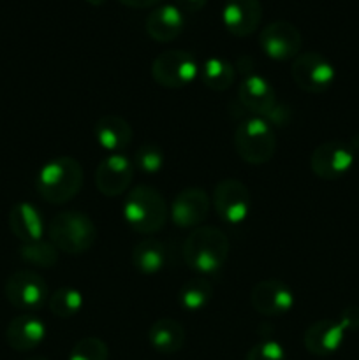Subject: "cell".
Returning a JSON list of instances; mask_svg holds the SVG:
<instances>
[{"instance_id": "1", "label": "cell", "mask_w": 359, "mask_h": 360, "mask_svg": "<svg viewBox=\"0 0 359 360\" xmlns=\"http://www.w3.org/2000/svg\"><path fill=\"white\" fill-rule=\"evenodd\" d=\"M83 186V167L74 157H56L44 164L35 178L39 197L49 204H65Z\"/></svg>"}, {"instance_id": "2", "label": "cell", "mask_w": 359, "mask_h": 360, "mask_svg": "<svg viewBox=\"0 0 359 360\" xmlns=\"http://www.w3.org/2000/svg\"><path fill=\"white\" fill-rule=\"evenodd\" d=\"M229 248V239L222 229L201 225L187 236L182 253L190 269L197 273H215L227 262Z\"/></svg>"}, {"instance_id": "3", "label": "cell", "mask_w": 359, "mask_h": 360, "mask_svg": "<svg viewBox=\"0 0 359 360\" xmlns=\"http://www.w3.org/2000/svg\"><path fill=\"white\" fill-rule=\"evenodd\" d=\"M168 202L150 185H137L123 200V220L137 234H157L168 221Z\"/></svg>"}, {"instance_id": "4", "label": "cell", "mask_w": 359, "mask_h": 360, "mask_svg": "<svg viewBox=\"0 0 359 360\" xmlns=\"http://www.w3.org/2000/svg\"><path fill=\"white\" fill-rule=\"evenodd\" d=\"M49 243L67 255L87 253L97 241V227L81 211H62L48 224Z\"/></svg>"}, {"instance_id": "5", "label": "cell", "mask_w": 359, "mask_h": 360, "mask_svg": "<svg viewBox=\"0 0 359 360\" xmlns=\"http://www.w3.org/2000/svg\"><path fill=\"white\" fill-rule=\"evenodd\" d=\"M234 148L238 157L246 164H266L277 151V136L273 127L259 116L243 120L234 130Z\"/></svg>"}, {"instance_id": "6", "label": "cell", "mask_w": 359, "mask_h": 360, "mask_svg": "<svg viewBox=\"0 0 359 360\" xmlns=\"http://www.w3.org/2000/svg\"><path fill=\"white\" fill-rule=\"evenodd\" d=\"M238 101L246 111L264 118L271 127L285 125L291 116L289 109L277 101V94L270 81L259 74H248L243 77L238 86Z\"/></svg>"}, {"instance_id": "7", "label": "cell", "mask_w": 359, "mask_h": 360, "mask_svg": "<svg viewBox=\"0 0 359 360\" xmlns=\"http://www.w3.org/2000/svg\"><path fill=\"white\" fill-rule=\"evenodd\" d=\"M199 72L197 60L183 49H169L160 53L151 63V77L155 83L169 90L189 86Z\"/></svg>"}, {"instance_id": "8", "label": "cell", "mask_w": 359, "mask_h": 360, "mask_svg": "<svg viewBox=\"0 0 359 360\" xmlns=\"http://www.w3.org/2000/svg\"><path fill=\"white\" fill-rule=\"evenodd\" d=\"M291 76L296 86L306 94H324L334 83L336 70L324 55L315 51L299 53L292 60Z\"/></svg>"}, {"instance_id": "9", "label": "cell", "mask_w": 359, "mask_h": 360, "mask_svg": "<svg viewBox=\"0 0 359 360\" xmlns=\"http://www.w3.org/2000/svg\"><path fill=\"white\" fill-rule=\"evenodd\" d=\"M4 294L14 308L23 309V311H37L48 302L49 288L41 274L21 269L7 278L4 285Z\"/></svg>"}, {"instance_id": "10", "label": "cell", "mask_w": 359, "mask_h": 360, "mask_svg": "<svg viewBox=\"0 0 359 360\" xmlns=\"http://www.w3.org/2000/svg\"><path fill=\"white\" fill-rule=\"evenodd\" d=\"M213 207L218 218L229 225H239L252 210L250 190L239 179H222L213 192Z\"/></svg>"}, {"instance_id": "11", "label": "cell", "mask_w": 359, "mask_h": 360, "mask_svg": "<svg viewBox=\"0 0 359 360\" xmlns=\"http://www.w3.org/2000/svg\"><path fill=\"white\" fill-rule=\"evenodd\" d=\"M354 160L355 153L351 144L341 141H326L310 155V169L317 178L333 181L347 174Z\"/></svg>"}, {"instance_id": "12", "label": "cell", "mask_w": 359, "mask_h": 360, "mask_svg": "<svg viewBox=\"0 0 359 360\" xmlns=\"http://www.w3.org/2000/svg\"><path fill=\"white\" fill-rule=\"evenodd\" d=\"M260 49L277 62L294 60L303 46L301 32L296 25L285 20H275L263 28L259 35Z\"/></svg>"}, {"instance_id": "13", "label": "cell", "mask_w": 359, "mask_h": 360, "mask_svg": "<svg viewBox=\"0 0 359 360\" xmlns=\"http://www.w3.org/2000/svg\"><path fill=\"white\" fill-rule=\"evenodd\" d=\"M134 164L122 153H111L95 169V186L106 197L122 195L134 179Z\"/></svg>"}, {"instance_id": "14", "label": "cell", "mask_w": 359, "mask_h": 360, "mask_svg": "<svg viewBox=\"0 0 359 360\" xmlns=\"http://www.w3.org/2000/svg\"><path fill=\"white\" fill-rule=\"evenodd\" d=\"M250 304L259 315L278 316L291 311L294 306V294L280 280H263L253 285L250 292Z\"/></svg>"}, {"instance_id": "15", "label": "cell", "mask_w": 359, "mask_h": 360, "mask_svg": "<svg viewBox=\"0 0 359 360\" xmlns=\"http://www.w3.org/2000/svg\"><path fill=\"white\" fill-rule=\"evenodd\" d=\"M210 197L203 188H185L175 197L171 206L172 224L180 229L201 227L210 213Z\"/></svg>"}, {"instance_id": "16", "label": "cell", "mask_w": 359, "mask_h": 360, "mask_svg": "<svg viewBox=\"0 0 359 360\" xmlns=\"http://www.w3.org/2000/svg\"><path fill=\"white\" fill-rule=\"evenodd\" d=\"M263 20V6L259 0H225L222 7V21L229 34L246 37L253 34Z\"/></svg>"}, {"instance_id": "17", "label": "cell", "mask_w": 359, "mask_h": 360, "mask_svg": "<svg viewBox=\"0 0 359 360\" xmlns=\"http://www.w3.org/2000/svg\"><path fill=\"white\" fill-rule=\"evenodd\" d=\"M345 340V329L338 320L322 319L313 322L303 336L306 352L315 357H329L340 350Z\"/></svg>"}, {"instance_id": "18", "label": "cell", "mask_w": 359, "mask_h": 360, "mask_svg": "<svg viewBox=\"0 0 359 360\" xmlns=\"http://www.w3.org/2000/svg\"><path fill=\"white\" fill-rule=\"evenodd\" d=\"M185 27L183 11L176 4H158L146 16V34L157 42H171Z\"/></svg>"}, {"instance_id": "19", "label": "cell", "mask_w": 359, "mask_h": 360, "mask_svg": "<svg viewBox=\"0 0 359 360\" xmlns=\"http://www.w3.org/2000/svg\"><path fill=\"white\" fill-rule=\"evenodd\" d=\"M46 338V326L34 315H20L7 326L6 340L13 350L30 352L37 348Z\"/></svg>"}, {"instance_id": "20", "label": "cell", "mask_w": 359, "mask_h": 360, "mask_svg": "<svg viewBox=\"0 0 359 360\" xmlns=\"http://www.w3.org/2000/svg\"><path fill=\"white\" fill-rule=\"evenodd\" d=\"M94 134L101 148L109 153H122L132 143V127L125 118L118 115H106L97 120Z\"/></svg>"}, {"instance_id": "21", "label": "cell", "mask_w": 359, "mask_h": 360, "mask_svg": "<svg viewBox=\"0 0 359 360\" xmlns=\"http://www.w3.org/2000/svg\"><path fill=\"white\" fill-rule=\"evenodd\" d=\"M9 229L21 243H34L44 234V221L34 204L18 202L9 211Z\"/></svg>"}, {"instance_id": "22", "label": "cell", "mask_w": 359, "mask_h": 360, "mask_svg": "<svg viewBox=\"0 0 359 360\" xmlns=\"http://www.w3.org/2000/svg\"><path fill=\"white\" fill-rule=\"evenodd\" d=\"M185 329L182 323L175 319H158L153 322L148 333L150 345L158 354L171 355L176 354L185 345Z\"/></svg>"}, {"instance_id": "23", "label": "cell", "mask_w": 359, "mask_h": 360, "mask_svg": "<svg viewBox=\"0 0 359 360\" xmlns=\"http://www.w3.org/2000/svg\"><path fill=\"white\" fill-rule=\"evenodd\" d=\"M165 260H168L165 246L158 239H141L132 250V264L143 274L158 273L165 266Z\"/></svg>"}, {"instance_id": "24", "label": "cell", "mask_w": 359, "mask_h": 360, "mask_svg": "<svg viewBox=\"0 0 359 360\" xmlns=\"http://www.w3.org/2000/svg\"><path fill=\"white\" fill-rule=\"evenodd\" d=\"M201 77L211 91H225L234 84L236 69L225 58L211 56L204 62L203 69H201Z\"/></svg>"}, {"instance_id": "25", "label": "cell", "mask_w": 359, "mask_h": 360, "mask_svg": "<svg viewBox=\"0 0 359 360\" xmlns=\"http://www.w3.org/2000/svg\"><path fill=\"white\" fill-rule=\"evenodd\" d=\"M213 295V287L206 278H192L185 281L178 292V302L185 311H199L206 308Z\"/></svg>"}, {"instance_id": "26", "label": "cell", "mask_w": 359, "mask_h": 360, "mask_svg": "<svg viewBox=\"0 0 359 360\" xmlns=\"http://www.w3.org/2000/svg\"><path fill=\"white\" fill-rule=\"evenodd\" d=\"M48 308L58 319H70L83 308V295L73 287H62L48 299Z\"/></svg>"}, {"instance_id": "27", "label": "cell", "mask_w": 359, "mask_h": 360, "mask_svg": "<svg viewBox=\"0 0 359 360\" xmlns=\"http://www.w3.org/2000/svg\"><path fill=\"white\" fill-rule=\"evenodd\" d=\"M20 257L23 262L48 269V267H53L58 262V250L53 246V243H46L39 239V241L34 243H23L20 248Z\"/></svg>"}, {"instance_id": "28", "label": "cell", "mask_w": 359, "mask_h": 360, "mask_svg": "<svg viewBox=\"0 0 359 360\" xmlns=\"http://www.w3.org/2000/svg\"><path fill=\"white\" fill-rule=\"evenodd\" d=\"M165 157L162 153L160 148L153 143H143L137 148L136 155H134V164L139 171L146 172V174H155L164 167Z\"/></svg>"}, {"instance_id": "29", "label": "cell", "mask_w": 359, "mask_h": 360, "mask_svg": "<svg viewBox=\"0 0 359 360\" xmlns=\"http://www.w3.org/2000/svg\"><path fill=\"white\" fill-rule=\"evenodd\" d=\"M108 359H109L108 345L95 336H88L77 341L69 354V360H108Z\"/></svg>"}, {"instance_id": "30", "label": "cell", "mask_w": 359, "mask_h": 360, "mask_svg": "<svg viewBox=\"0 0 359 360\" xmlns=\"http://www.w3.org/2000/svg\"><path fill=\"white\" fill-rule=\"evenodd\" d=\"M245 360H287V357H285L284 347L278 341L266 340L253 345Z\"/></svg>"}, {"instance_id": "31", "label": "cell", "mask_w": 359, "mask_h": 360, "mask_svg": "<svg viewBox=\"0 0 359 360\" xmlns=\"http://www.w3.org/2000/svg\"><path fill=\"white\" fill-rule=\"evenodd\" d=\"M338 322L345 330H359V308L358 306H347L341 309Z\"/></svg>"}, {"instance_id": "32", "label": "cell", "mask_w": 359, "mask_h": 360, "mask_svg": "<svg viewBox=\"0 0 359 360\" xmlns=\"http://www.w3.org/2000/svg\"><path fill=\"white\" fill-rule=\"evenodd\" d=\"M208 0H175L176 6L183 11V13H197L204 7Z\"/></svg>"}, {"instance_id": "33", "label": "cell", "mask_w": 359, "mask_h": 360, "mask_svg": "<svg viewBox=\"0 0 359 360\" xmlns=\"http://www.w3.org/2000/svg\"><path fill=\"white\" fill-rule=\"evenodd\" d=\"M123 6H129V7H157L162 0H120Z\"/></svg>"}, {"instance_id": "34", "label": "cell", "mask_w": 359, "mask_h": 360, "mask_svg": "<svg viewBox=\"0 0 359 360\" xmlns=\"http://www.w3.org/2000/svg\"><path fill=\"white\" fill-rule=\"evenodd\" d=\"M87 2H90L92 6H101V4H104V0H87Z\"/></svg>"}, {"instance_id": "35", "label": "cell", "mask_w": 359, "mask_h": 360, "mask_svg": "<svg viewBox=\"0 0 359 360\" xmlns=\"http://www.w3.org/2000/svg\"><path fill=\"white\" fill-rule=\"evenodd\" d=\"M27 360H48V359L41 357V355H37V357H30V359H27Z\"/></svg>"}]
</instances>
